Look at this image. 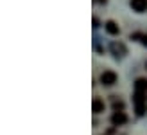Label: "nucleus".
Instances as JSON below:
<instances>
[{
    "mask_svg": "<svg viewBox=\"0 0 147 135\" xmlns=\"http://www.w3.org/2000/svg\"><path fill=\"white\" fill-rule=\"evenodd\" d=\"M133 104L136 115H145L147 112V94L145 92H135L133 94Z\"/></svg>",
    "mask_w": 147,
    "mask_h": 135,
    "instance_id": "obj_1",
    "label": "nucleus"
},
{
    "mask_svg": "<svg viewBox=\"0 0 147 135\" xmlns=\"http://www.w3.org/2000/svg\"><path fill=\"white\" fill-rule=\"evenodd\" d=\"M117 79H119V76H117V72H113V70H104V72L100 74V83L104 85V87L115 85Z\"/></svg>",
    "mask_w": 147,
    "mask_h": 135,
    "instance_id": "obj_2",
    "label": "nucleus"
},
{
    "mask_svg": "<svg viewBox=\"0 0 147 135\" xmlns=\"http://www.w3.org/2000/svg\"><path fill=\"white\" fill-rule=\"evenodd\" d=\"M111 123H113V126H122V124L127 123V115L124 114V110H120V112H113Z\"/></svg>",
    "mask_w": 147,
    "mask_h": 135,
    "instance_id": "obj_3",
    "label": "nucleus"
},
{
    "mask_svg": "<svg viewBox=\"0 0 147 135\" xmlns=\"http://www.w3.org/2000/svg\"><path fill=\"white\" fill-rule=\"evenodd\" d=\"M106 108V104L102 99H99V97H95V99L92 101V110H93V114H102Z\"/></svg>",
    "mask_w": 147,
    "mask_h": 135,
    "instance_id": "obj_4",
    "label": "nucleus"
},
{
    "mask_svg": "<svg viewBox=\"0 0 147 135\" xmlns=\"http://www.w3.org/2000/svg\"><path fill=\"white\" fill-rule=\"evenodd\" d=\"M131 7L136 13H144L147 11V0H131Z\"/></svg>",
    "mask_w": 147,
    "mask_h": 135,
    "instance_id": "obj_5",
    "label": "nucleus"
},
{
    "mask_svg": "<svg viewBox=\"0 0 147 135\" xmlns=\"http://www.w3.org/2000/svg\"><path fill=\"white\" fill-rule=\"evenodd\" d=\"M104 27H106V31H108V34H111V36H117L120 33V27L115 24L113 20H108L106 24H104Z\"/></svg>",
    "mask_w": 147,
    "mask_h": 135,
    "instance_id": "obj_6",
    "label": "nucleus"
},
{
    "mask_svg": "<svg viewBox=\"0 0 147 135\" xmlns=\"http://www.w3.org/2000/svg\"><path fill=\"white\" fill-rule=\"evenodd\" d=\"M135 92H145L147 94V79L145 78H138L135 81Z\"/></svg>",
    "mask_w": 147,
    "mask_h": 135,
    "instance_id": "obj_7",
    "label": "nucleus"
},
{
    "mask_svg": "<svg viewBox=\"0 0 147 135\" xmlns=\"http://www.w3.org/2000/svg\"><path fill=\"white\" fill-rule=\"evenodd\" d=\"M120 110H124V101H120V99L117 101L115 99L113 101V112H120Z\"/></svg>",
    "mask_w": 147,
    "mask_h": 135,
    "instance_id": "obj_8",
    "label": "nucleus"
},
{
    "mask_svg": "<svg viewBox=\"0 0 147 135\" xmlns=\"http://www.w3.org/2000/svg\"><path fill=\"white\" fill-rule=\"evenodd\" d=\"M142 43H144L145 47H147V34H144V36H142Z\"/></svg>",
    "mask_w": 147,
    "mask_h": 135,
    "instance_id": "obj_9",
    "label": "nucleus"
},
{
    "mask_svg": "<svg viewBox=\"0 0 147 135\" xmlns=\"http://www.w3.org/2000/svg\"><path fill=\"white\" fill-rule=\"evenodd\" d=\"M145 67H147V63H145Z\"/></svg>",
    "mask_w": 147,
    "mask_h": 135,
    "instance_id": "obj_10",
    "label": "nucleus"
}]
</instances>
